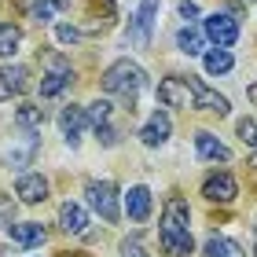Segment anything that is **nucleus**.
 Masks as SVG:
<instances>
[{
    "mask_svg": "<svg viewBox=\"0 0 257 257\" xmlns=\"http://www.w3.org/2000/svg\"><path fill=\"white\" fill-rule=\"evenodd\" d=\"M59 224H63V231H70V235H81V231L88 228L85 206H81V202H63L59 206Z\"/></svg>",
    "mask_w": 257,
    "mask_h": 257,
    "instance_id": "nucleus-16",
    "label": "nucleus"
},
{
    "mask_svg": "<svg viewBox=\"0 0 257 257\" xmlns=\"http://www.w3.org/2000/svg\"><path fill=\"white\" fill-rule=\"evenodd\" d=\"M59 128H63V136H66V144H70V147H77L81 133L88 128V110H85V107H77V103L63 107V110H59Z\"/></svg>",
    "mask_w": 257,
    "mask_h": 257,
    "instance_id": "nucleus-8",
    "label": "nucleus"
},
{
    "mask_svg": "<svg viewBox=\"0 0 257 257\" xmlns=\"http://www.w3.org/2000/svg\"><path fill=\"white\" fill-rule=\"evenodd\" d=\"M202 66H206V74H228V70L235 66V59H231L228 48H213V52L202 55Z\"/></svg>",
    "mask_w": 257,
    "mask_h": 257,
    "instance_id": "nucleus-21",
    "label": "nucleus"
},
{
    "mask_svg": "<svg viewBox=\"0 0 257 257\" xmlns=\"http://www.w3.org/2000/svg\"><path fill=\"white\" fill-rule=\"evenodd\" d=\"M246 96H250V99L257 103V85H250V88H246Z\"/></svg>",
    "mask_w": 257,
    "mask_h": 257,
    "instance_id": "nucleus-32",
    "label": "nucleus"
},
{
    "mask_svg": "<svg viewBox=\"0 0 257 257\" xmlns=\"http://www.w3.org/2000/svg\"><path fill=\"white\" fill-rule=\"evenodd\" d=\"M107 118H110V99H96L88 107V125H103Z\"/></svg>",
    "mask_w": 257,
    "mask_h": 257,
    "instance_id": "nucleus-25",
    "label": "nucleus"
},
{
    "mask_svg": "<svg viewBox=\"0 0 257 257\" xmlns=\"http://www.w3.org/2000/svg\"><path fill=\"white\" fill-rule=\"evenodd\" d=\"M180 15L184 19H195L198 15V4H195V0H180Z\"/></svg>",
    "mask_w": 257,
    "mask_h": 257,
    "instance_id": "nucleus-31",
    "label": "nucleus"
},
{
    "mask_svg": "<svg viewBox=\"0 0 257 257\" xmlns=\"http://www.w3.org/2000/svg\"><path fill=\"white\" fill-rule=\"evenodd\" d=\"M125 213H128V220L144 224V220L151 217V188H144V184L128 188V195H125Z\"/></svg>",
    "mask_w": 257,
    "mask_h": 257,
    "instance_id": "nucleus-14",
    "label": "nucleus"
},
{
    "mask_svg": "<svg viewBox=\"0 0 257 257\" xmlns=\"http://www.w3.org/2000/svg\"><path fill=\"white\" fill-rule=\"evenodd\" d=\"M11 213H15L11 198H0V224H11Z\"/></svg>",
    "mask_w": 257,
    "mask_h": 257,
    "instance_id": "nucleus-30",
    "label": "nucleus"
},
{
    "mask_svg": "<svg viewBox=\"0 0 257 257\" xmlns=\"http://www.w3.org/2000/svg\"><path fill=\"white\" fill-rule=\"evenodd\" d=\"M202 195L209 202H231V198L239 195V184H235L231 173H209L206 184H202Z\"/></svg>",
    "mask_w": 257,
    "mask_h": 257,
    "instance_id": "nucleus-9",
    "label": "nucleus"
},
{
    "mask_svg": "<svg viewBox=\"0 0 257 257\" xmlns=\"http://www.w3.org/2000/svg\"><path fill=\"white\" fill-rule=\"evenodd\" d=\"M85 198L88 206L96 209V213L107 220V224H118L121 220V206H118V188H114L110 180H88L85 188Z\"/></svg>",
    "mask_w": 257,
    "mask_h": 257,
    "instance_id": "nucleus-3",
    "label": "nucleus"
},
{
    "mask_svg": "<svg viewBox=\"0 0 257 257\" xmlns=\"http://www.w3.org/2000/svg\"><path fill=\"white\" fill-rule=\"evenodd\" d=\"M121 257H151V253L140 246L136 239H125V242H121Z\"/></svg>",
    "mask_w": 257,
    "mask_h": 257,
    "instance_id": "nucleus-29",
    "label": "nucleus"
},
{
    "mask_svg": "<svg viewBox=\"0 0 257 257\" xmlns=\"http://www.w3.org/2000/svg\"><path fill=\"white\" fill-rule=\"evenodd\" d=\"M96 140H99L103 147H114V144H118V133H114L107 121H103V125H96Z\"/></svg>",
    "mask_w": 257,
    "mask_h": 257,
    "instance_id": "nucleus-28",
    "label": "nucleus"
},
{
    "mask_svg": "<svg viewBox=\"0 0 257 257\" xmlns=\"http://www.w3.org/2000/svg\"><path fill=\"white\" fill-rule=\"evenodd\" d=\"M37 133H22L19 140L11 136V144H8V151H4V162L11 169H22V166H30L33 162V155H37Z\"/></svg>",
    "mask_w": 257,
    "mask_h": 257,
    "instance_id": "nucleus-6",
    "label": "nucleus"
},
{
    "mask_svg": "<svg viewBox=\"0 0 257 257\" xmlns=\"http://www.w3.org/2000/svg\"><path fill=\"white\" fill-rule=\"evenodd\" d=\"M70 85H74V70H52V74L41 81V99H55Z\"/></svg>",
    "mask_w": 257,
    "mask_h": 257,
    "instance_id": "nucleus-19",
    "label": "nucleus"
},
{
    "mask_svg": "<svg viewBox=\"0 0 257 257\" xmlns=\"http://www.w3.org/2000/svg\"><path fill=\"white\" fill-rule=\"evenodd\" d=\"M191 88H195V107H198V110H209V114H217V118H224V114L231 110V103L220 96V92L206 88L198 77H191Z\"/></svg>",
    "mask_w": 257,
    "mask_h": 257,
    "instance_id": "nucleus-11",
    "label": "nucleus"
},
{
    "mask_svg": "<svg viewBox=\"0 0 257 257\" xmlns=\"http://www.w3.org/2000/svg\"><path fill=\"white\" fill-rule=\"evenodd\" d=\"M15 125L22 128V133H41L44 110L37 107V103H22V107H15Z\"/></svg>",
    "mask_w": 257,
    "mask_h": 257,
    "instance_id": "nucleus-20",
    "label": "nucleus"
},
{
    "mask_svg": "<svg viewBox=\"0 0 257 257\" xmlns=\"http://www.w3.org/2000/svg\"><path fill=\"white\" fill-rule=\"evenodd\" d=\"M140 88H147V70L128 63V59H118L114 66H107L103 74V92H114V96H136Z\"/></svg>",
    "mask_w": 257,
    "mask_h": 257,
    "instance_id": "nucleus-2",
    "label": "nucleus"
},
{
    "mask_svg": "<svg viewBox=\"0 0 257 257\" xmlns=\"http://www.w3.org/2000/svg\"><path fill=\"white\" fill-rule=\"evenodd\" d=\"M191 209L184 198H169L166 202V213H162V246H166V253L173 257H188L195 250V239H191Z\"/></svg>",
    "mask_w": 257,
    "mask_h": 257,
    "instance_id": "nucleus-1",
    "label": "nucleus"
},
{
    "mask_svg": "<svg viewBox=\"0 0 257 257\" xmlns=\"http://www.w3.org/2000/svg\"><path fill=\"white\" fill-rule=\"evenodd\" d=\"M30 88V74L22 66H0V103L11 96H22Z\"/></svg>",
    "mask_w": 257,
    "mask_h": 257,
    "instance_id": "nucleus-12",
    "label": "nucleus"
},
{
    "mask_svg": "<svg viewBox=\"0 0 257 257\" xmlns=\"http://www.w3.org/2000/svg\"><path fill=\"white\" fill-rule=\"evenodd\" d=\"M206 37L217 44V48H231L239 41V22L231 15H209L206 19Z\"/></svg>",
    "mask_w": 257,
    "mask_h": 257,
    "instance_id": "nucleus-7",
    "label": "nucleus"
},
{
    "mask_svg": "<svg viewBox=\"0 0 257 257\" xmlns=\"http://www.w3.org/2000/svg\"><path fill=\"white\" fill-rule=\"evenodd\" d=\"M202 253L206 257H246V250H242L235 239H224V235H209L202 242Z\"/></svg>",
    "mask_w": 257,
    "mask_h": 257,
    "instance_id": "nucleus-18",
    "label": "nucleus"
},
{
    "mask_svg": "<svg viewBox=\"0 0 257 257\" xmlns=\"http://www.w3.org/2000/svg\"><path fill=\"white\" fill-rule=\"evenodd\" d=\"M52 11H59L55 0H37V4L30 8V19H33V22H52Z\"/></svg>",
    "mask_w": 257,
    "mask_h": 257,
    "instance_id": "nucleus-24",
    "label": "nucleus"
},
{
    "mask_svg": "<svg viewBox=\"0 0 257 257\" xmlns=\"http://www.w3.org/2000/svg\"><path fill=\"white\" fill-rule=\"evenodd\" d=\"M169 128H173V125H169V114L155 110V114L147 118V125L140 128V140H144V147H162V144L169 140Z\"/></svg>",
    "mask_w": 257,
    "mask_h": 257,
    "instance_id": "nucleus-13",
    "label": "nucleus"
},
{
    "mask_svg": "<svg viewBox=\"0 0 257 257\" xmlns=\"http://www.w3.org/2000/svg\"><path fill=\"white\" fill-rule=\"evenodd\" d=\"M158 99H162V107H180V110L195 107L191 77H166V81H158Z\"/></svg>",
    "mask_w": 257,
    "mask_h": 257,
    "instance_id": "nucleus-4",
    "label": "nucleus"
},
{
    "mask_svg": "<svg viewBox=\"0 0 257 257\" xmlns=\"http://www.w3.org/2000/svg\"><path fill=\"white\" fill-rule=\"evenodd\" d=\"M177 48H180V52H188V55H202V48H206V33H198V30H191V26H184V30L177 33Z\"/></svg>",
    "mask_w": 257,
    "mask_h": 257,
    "instance_id": "nucleus-23",
    "label": "nucleus"
},
{
    "mask_svg": "<svg viewBox=\"0 0 257 257\" xmlns=\"http://www.w3.org/2000/svg\"><path fill=\"white\" fill-rule=\"evenodd\" d=\"M155 11H158V0H144V4H140V11L133 15V22H128L125 44L147 48V44H151V26H155Z\"/></svg>",
    "mask_w": 257,
    "mask_h": 257,
    "instance_id": "nucleus-5",
    "label": "nucleus"
},
{
    "mask_svg": "<svg viewBox=\"0 0 257 257\" xmlns=\"http://www.w3.org/2000/svg\"><path fill=\"white\" fill-rule=\"evenodd\" d=\"M8 235H11V242H19V246H41V242L48 239V231L41 224H33V220H26V224H15V220H11Z\"/></svg>",
    "mask_w": 257,
    "mask_h": 257,
    "instance_id": "nucleus-17",
    "label": "nucleus"
},
{
    "mask_svg": "<svg viewBox=\"0 0 257 257\" xmlns=\"http://www.w3.org/2000/svg\"><path fill=\"white\" fill-rule=\"evenodd\" d=\"M22 44V30L11 26V22H0V59H11Z\"/></svg>",
    "mask_w": 257,
    "mask_h": 257,
    "instance_id": "nucleus-22",
    "label": "nucleus"
},
{
    "mask_svg": "<svg viewBox=\"0 0 257 257\" xmlns=\"http://www.w3.org/2000/svg\"><path fill=\"white\" fill-rule=\"evenodd\" d=\"M239 140H242V144H246V147H253L257 151V121H250V118H239Z\"/></svg>",
    "mask_w": 257,
    "mask_h": 257,
    "instance_id": "nucleus-26",
    "label": "nucleus"
},
{
    "mask_svg": "<svg viewBox=\"0 0 257 257\" xmlns=\"http://www.w3.org/2000/svg\"><path fill=\"white\" fill-rule=\"evenodd\" d=\"M55 41H59V44H77L81 41V30L70 26V22H63V26H55Z\"/></svg>",
    "mask_w": 257,
    "mask_h": 257,
    "instance_id": "nucleus-27",
    "label": "nucleus"
},
{
    "mask_svg": "<svg viewBox=\"0 0 257 257\" xmlns=\"http://www.w3.org/2000/svg\"><path fill=\"white\" fill-rule=\"evenodd\" d=\"M15 195H19V202H44L48 198V180L41 177V173H22V177L15 180Z\"/></svg>",
    "mask_w": 257,
    "mask_h": 257,
    "instance_id": "nucleus-10",
    "label": "nucleus"
},
{
    "mask_svg": "<svg viewBox=\"0 0 257 257\" xmlns=\"http://www.w3.org/2000/svg\"><path fill=\"white\" fill-rule=\"evenodd\" d=\"M195 151H198V158H202V162H228L231 158V151L220 144L213 133H206V128H202V133H195Z\"/></svg>",
    "mask_w": 257,
    "mask_h": 257,
    "instance_id": "nucleus-15",
    "label": "nucleus"
}]
</instances>
